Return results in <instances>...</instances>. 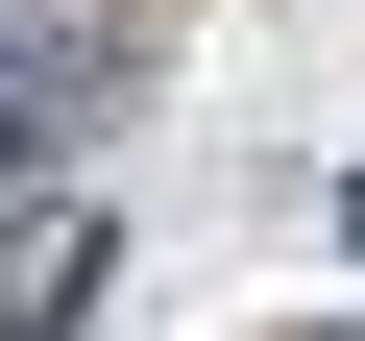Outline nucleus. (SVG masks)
Segmentation results:
<instances>
[{"label":"nucleus","mask_w":365,"mask_h":341,"mask_svg":"<svg viewBox=\"0 0 365 341\" xmlns=\"http://www.w3.org/2000/svg\"><path fill=\"white\" fill-rule=\"evenodd\" d=\"M49 122H73V73H0V195L49 170Z\"/></svg>","instance_id":"f257e3e1"}]
</instances>
